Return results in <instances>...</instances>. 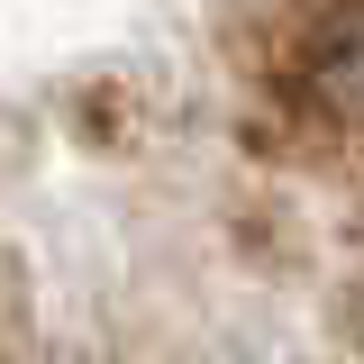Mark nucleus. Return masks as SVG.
<instances>
[{
	"label": "nucleus",
	"instance_id": "f257e3e1",
	"mask_svg": "<svg viewBox=\"0 0 364 364\" xmlns=\"http://www.w3.org/2000/svg\"><path fill=\"white\" fill-rule=\"evenodd\" d=\"M282 82H291V100L310 119L364 136V0H328L318 18H301Z\"/></svg>",
	"mask_w": 364,
	"mask_h": 364
}]
</instances>
